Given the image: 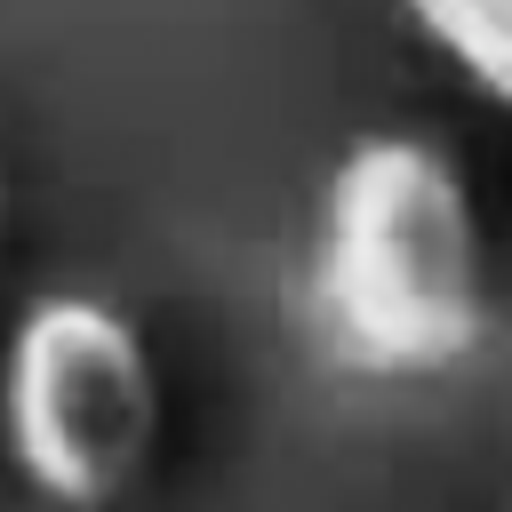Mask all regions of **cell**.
<instances>
[{
    "label": "cell",
    "mask_w": 512,
    "mask_h": 512,
    "mask_svg": "<svg viewBox=\"0 0 512 512\" xmlns=\"http://www.w3.org/2000/svg\"><path fill=\"white\" fill-rule=\"evenodd\" d=\"M304 328L328 368L368 384L448 376L488 336V240L464 168L408 128L360 136L312 216Z\"/></svg>",
    "instance_id": "cell-1"
},
{
    "label": "cell",
    "mask_w": 512,
    "mask_h": 512,
    "mask_svg": "<svg viewBox=\"0 0 512 512\" xmlns=\"http://www.w3.org/2000/svg\"><path fill=\"white\" fill-rule=\"evenodd\" d=\"M0 448L56 512H104L160 448V368L144 328L88 296L48 288L0 344Z\"/></svg>",
    "instance_id": "cell-2"
},
{
    "label": "cell",
    "mask_w": 512,
    "mask_h": 512,
    "mask_svg": "<svg viewBox=\"0 0 512 512\" xmlns=\"http://www.w3.org/2000/svg\"><path fill=\"white\" fill-rule=\"evenodd\" d=\"M416 40H432L472 96L512 112V0H400Z\"/></svg>",
    "instance_id": "cell-3"
},
{
    "label": "cell",
    "mask_w": 512,
    "mask_h": 512,
    "mask_svg": "<svg viewBox=\"0 0 512 512\" xmlns=\"http://www.w3.org/2000/svg\"><path fill=\"white\" fill-rule=\"evenodd\" d=\"M0 224H8V192H0Z\"/></svg>",
    "instance_id": "cell-4"
}]
</instances>
